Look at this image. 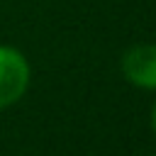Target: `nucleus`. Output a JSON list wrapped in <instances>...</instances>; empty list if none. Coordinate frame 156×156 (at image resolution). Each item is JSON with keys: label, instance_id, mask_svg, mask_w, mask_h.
Masks as SVG:
<instances>
[{"label": "nucleus", "instance_id": "obj_1", "mask_svg": "<svg viewBox=\"0 0 156 156\" xmlns=\"http://www.w3.org/2000/svg\"><path fill=\"white\" fill-rule=\"evenodd\" d=\"M29 61L27 56L15 49L0 44V110L20 102V98L29 88Z\"/></svg>", "mask_w": 156, "mask_h": 156}, {"label": "nucleus", "instance_id": "obj_3", "mask_svg": "<svg viewBox=\"0 0 156 156\" xmlns=\"http://www.w3.org/2000/svg\"><path fill=\"white\" fill-rule=\"evenodd\" d=\"M151 129H154V134H156V102H154V107H151Z\"/></svg>", "mask_w": 156, "mask_h": 156}, {"label": "nucleus", "instance_id": "obj_2", "mask_svg": "<svg viewBox=\"0 0 156 156\" xmlns=\"http://www.w3.org/2000/svg\"><path fill=\"white\" fill-rule=\"evenodd\" d=\"M122 76L129 85L156 90V44H134L122 54Z\"/></svg>", "mask_w": 156, "mask_h": 156}]
</instances>
